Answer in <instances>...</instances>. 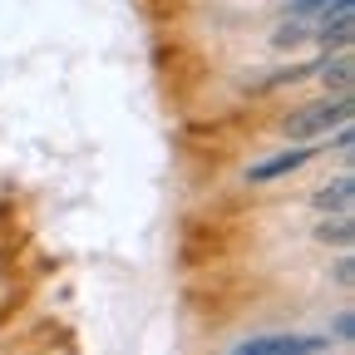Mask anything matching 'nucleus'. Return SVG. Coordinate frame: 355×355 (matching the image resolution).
Segmentation results:
<instances>
[{
	"label": "nucleus",
	"instance_id": "f257e3e1",
	"mask_svg": "<svg viewBox=\"0 0 355 355\" xmlns=\"http://www.w3.org/2000/svg\"><path fill=\"white\" fill-rule=\"evenodd\" d=\"M350 109H355L350 89H336L331 99H316V104H306V109H296V114L286 119V139H296V144L321 139V133H331V128L350 123Z\"/></svg>",
	"mask_w": 355,
	"mask_h": 355
},
{
	"label": "nucleus",
	"instance_id": "f03ea898",
	"mask_svg": "<svg viewBox=\"0 0 355 355\" xmlns=\"http://www.w3.org/2000/svg\"><path fill=\"white\" fill-rule=\"evenodd\" d=\"M178 257L188 266H207V261H222L227 257V232L207 217H188L183 222V237H178Z\"/></svg>",
	"mask_w": 355,
	"mask_h": 355
},
{
	"label": "nucleus",
	"instance_id": "7ed1b4c3",
	"mask_svg": "<svg viewBox=\"0 0 355 355\" xmlns=\"http://www.w3.org/2000/svg\"><path fill=\"white\" fill-rule=\"evenodd\" d=\"M331 336H252L232 355H326Z\"/></svg>",
	"mask_w": 355,
	"mask_h": 355
},
{
	"label": "nucleus",
	"instance_id": "20e7f679",
	"mask_svg": "<svg viewBox=\"0 0 355 355\" xmlns=\"http://www.w3.org/2000/svg\"><path fill=\"white\" fill-rule=\"evenodd\" d=\"M311 20H316V25H311V35H316L326 50H345L350 35H355V10H350V0H331V6L316 10Z\"/></svg>",
	"mask_w": 355,
	"mask_h": 355
},
{
	"label": "nucleus",
	"instance_id": "39448f33",
	"mask_svg": "<svg viewBox=\"0 0 355 355\" xmlns=\"http://www.w3.org/2000/svg\"><path fill=\"white\" fill-rule=\"evenodd\" d=\"M311 158H316V148H311V144L286 148V153H277V158H261V163L247 168V183H277V178H291V173H301Z\"/></svg>",
	"mask_w": 355,
	"mask_h": 355
},
{
	"label": "nucleus",
	"instance_id": "423d86ee",
	"mask_svg": "<svg viewBox=\"0 0 355 355\" xmlns=\"http://www.w3.org/2000/svg\"><path fill=\"white\" fill-rule=\"evenodd\" d=\"M350 202H355V173H340L336 183H326V188H316V198H311V207H316L321 217H336V212H350Z\"/></svg>",
	"mask_w": 355,
	"mask_h": 355
},
{
	"label": "nucleus",
	"instance_id": "0eeeda50",
	"mask_svg": "<svg viewBox=\"0 0 355 355\" xmlns=\"http://www.w3.org/2000/svg\"><path fill=\"white\" fill-rule=\"evenodd\" d=\"M350 44L345 50H326L321 60H316V79L326 84V89H350Z\"/></svg>",
	"mask_w": 355,
	"mask_h": 355
},
{
	"label": "nucleus",
	"instance_id": "6e6552de",
	"mask_svg": "<svg viewBox=\"0 0 355 355\" xmlns=\"http://www.w3.org/2000/svg\"><path fill=\"white\" fill-rule=\"evenodd\" d=\"M350 237H355L350 212H336V217L316 222V242H326V247H350Z\"/></svg>",
	"mask_w": 355,
	"mask_h": 355
},
{
	"label": "nucleus",
	"instance_id": "1a4fd4ad",
	"mask_svg": "<svg viewBox=\"0 0 355 355\" xmlns=\"http://www.w3.org/2000/svg\"><path fill=\"white\" fill-rule=\"evenodd\" d=\"M311 35V25H282L277 35H272V44H277V50H291V44H301Z\"/></svg>",
	"mask_w": 355,
	"mask_h": 355
},
{
	"label": "nucleus",
	"instance_id": "9d476101",
	"mask_svg": "<svg viewBox=\"0 0 355 355\" xmlns=\"http://www.w3.org/2000/svg\"><path fill=\"white\" fill-rule=\"evenodd\" d=\"M331 0H286V10H291V20H311L316 10H326Z\"/></svg>",
	"mask_w": 355,
	"mask_h": 355
},
{
	"label": "nucleus",
	"instance_id": "9b49d317",
	"mask_svg": "<svg viewBox=\"0 0 355 355\" xmlns=\"http://www.w3.org/2000/svg\"><path fill=\"white\" fill-rule=\"evenodd\" d=\"M350 331H355V321H350V311H340V316H336V336H331V340H340V345H350V340H355Z\"/></svg>",
	"mask_w": 355,
	"mask_h": 355
},
{
	"label": "nucleus",
	"instance_id": "f8f14e48",
	"mask_svg": "<svg viewBox=\"0 0 355 355\" xmlns=\"http://www.w3.org/2000/svg\"><path fill=\"white\" fill-rule=\"evenodd\" d=\"M331 133H336V139H331V144H336V153H350V148H355V133H350V123H340V128H331Z\"/></svg>",
	"mask_w": 355,
	"mask_h": 355
},
{
	"label": "nucleus",
	"instance_id": "ddd939ff",
	"mask_svg": "<svg viewBox=\"0 0 355 355\" xmlns=\"http://www.w3.org/2000/svg\"><path fill=\"white\" fill-rule=\"evenodd\" d=\"M350 277H355V266H350V257H340V266H336V282H340V286H350Z\"/></svg>",
	"mask_w": 355,
	"mask_h": 355
}]
</instances>
